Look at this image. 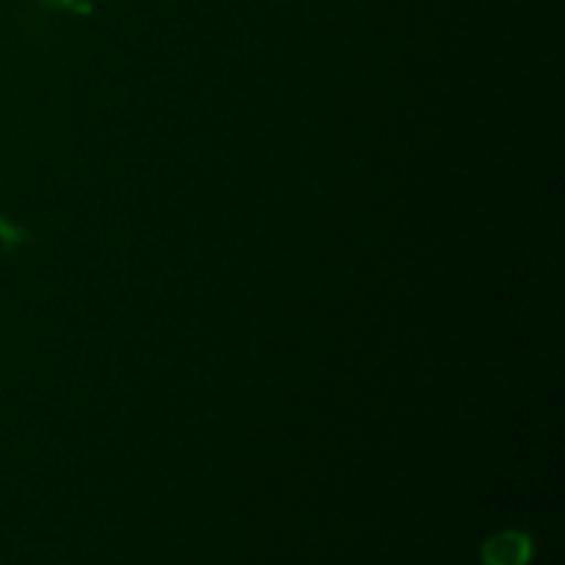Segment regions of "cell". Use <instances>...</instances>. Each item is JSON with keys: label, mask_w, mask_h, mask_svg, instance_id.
<instances>
[{"label": "cell", "mask_w": 565, "mask_h": 565, "mask_svg": "<svg viewBox=\"0 0 565 565\" xmlns=\"http://www.w3.org/2000/svg\"><path fill=\"white\" fill-rule=\"evenodd\" d=\"M480 557H483V565H527L533 557V544L519 530H508V533L491 535Z\"/></svg>", "instance_id": "6da1fadb"}]
</instances>
